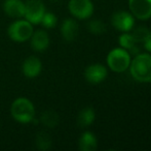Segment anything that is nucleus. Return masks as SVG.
I'll list each match as a JSON object with an SVG mask.
<instances>
[{
  "label": "nucleus",
  "instance_id": "23",
  "mask_svg": "<svg viewBox=\"0 0 151 151\" xmlns=\"http://www.w3.org/2000/svg\"><path fill=\"white\" fill-rule=\"evenodd\" d=\"M52 2H59V1H61V0H50Z\"/></svg>",
  "mask_w": 151,
  "mask_h": 151
},
{
  "label": "nucleus",
  "instance_id": "19",
  "mask_svg": "<svg viewBox=\"0 0 151 151\" xmlns=\"http://www.w3.org/2000/svg\"><path fill=\"white\" fill-rule=\"evenodd\" d=\"M88 29L93 34L100 35L106 31V25L103 21L98 20V19H93V20H91L90 22H88Z\"/></svg>",
  "mask_w": 151,
  "mask_h": 151
},
{
  "label": "nucleus",
  "instance_id": "16",
  "mask_svg": "<svg viewBox=\"0 0 151 151\" xmlns=\"http://www.w3.org/2000/svg\"><path fill=\"white\" fill-rule=\"evenodd\" d=\"M39 121L48 128H55L60 122V117H59V114L54 110H45L40 115Z\"/></svg>",
  "mask_w": 151,
  "mask_h": 151
},
{
  "label": "nucleus",
  "instance_id": "11",
  "mask_svg": "<svg viewBox=\"0 0 151 151\" xmlns=\"http://www.w3.org/2000/svg\"><path fill=\"white\" fill-rule=\"evenodd\" d=\"M30 46L36 52H43L50 46V36L47 32L42 29L33 31L30 37Z\"/></svg>",
  "mask_w": 151,
  "mask_h": 151
},
{
  "label": "nucleus",
  "instance_id": "14",
  "mask_svg": "<svg viewBox=\"0 0 151 151\" xmlns=\"http://www.w3.org/2000/svg\"><path fill=\"white\" fill-rule=\"evenodd\" d=\"M98 147V140L91 131H84L78 140V148L81 151H95Z\"/></svg>",
  "mask_w": 151,
  "mask_h": 151
},
{
  "label": "nucleus",
  "instance_id": "6",
  "mask_svg": "<svg viewBox=\"0 0 151 151\" xmlns=\"http://www.w3.org/2000/svg\"><path fill=\"white\" fill-rule=\"evenodd\" d=\"M45 12V5L41 0H27L25 2L24 18L32 25L40 24Z\"/></svg>",
  "mask_w": 151,
  "mask_h": 151
},
{
  "label": "nucleus",
  "instance_id": "5",
  "mask_svg": "<svg viewBox=\"0 0 151 151\" xmlns=\"http://www.w3.org/2000/svg\"><path fill=\"white\" fill-rule=\"evenodd\" d=\"M68 9L75 19L86 20L93 16V3L91 0H70Z\"/></svg>",
  "mask_w": 151,
  "mask_h": 151
},
{
  "label": "nucleus",
  "instance_id": "22",
  "mask_svg": "<svg viewBox=\"0 0 151 151\" xmlns=\"http://www.w3.org/2000/svg\"><path fill=\"white\" fill-rule=\"evenodd\" d=\"M143 44H144V48H145V50L147 51V52L151 53V30H149L147 37H146V39L144 40Z\"/></svg>",
  "mask_w": 151,
  "mask_h": 151
},
{
  "label": "nucleus",
  "instance_id": "18",
  "mask_svg": "<svg viewBox=\"0 0 151 151\" xmlns=\"http://www.w3.org/2000/svg\"><path fill=\"white\" fill-rule=\"evenodd\" d=\"M118 42H119L120 48L124 49L127 51H129L133 47H135L138 44L135 39H134L132 33L129 32H123L122 34L118 37Z\"/></svg>",
  "mask_w": 151,
  "mask_h": 151
},
{
  "label": "nucleus",
  "instance_id": "15",
  "mask_svg": "<svg viewBox=\"0 0 151 151\" xmlns=\"http://www.w3.org/2000/svg\"><path fill=\"white\" fill-rule=\"evenodd\" d=\"M96 119V112L91 107H86L78 113L77 124L81 128L88 127L93 123Z\"/></svg>",
  "mask_w": 151,
  "mask_h": 151
},
{
  "label": "nucleus",
  "instance_id": "1",
  "mask_svg": "<svg viewBox=\"0 0 151 151\" xmlns=\"http://www.w3.org/2000/svg\"><path fill=\"white\" fill-rule=\"evenodd\" d=\"M129 69L134 80L140 83H151V54H137L131 61Z\"/></svg>",
  "mask_w": 151,
  "mask_h": 151
},
{
  "label": "nucleus",
  "instance_id": "9",
  "mask_svg": "<svg viewBox=\"0 0 151 151\" xmlns=\"http://www.w3.org/2000/svg\"><path fill=\"white\" fill-rule=\"evenodd\" d=\"M108 75L106 66L100 63L91 64L84 71V78L91 84H99L103 82Z\"/></svg>",
  "mask_w": 151,
  "mask_h": 151
},
{
  "label": "nucleus",
  "instance_id": "21",
  "mask_svg": "<svg viewBox=\"0 0 151 151\" xmlns=\"http://www.w3.org/2000/svg\"><path fill=\"white\" fill-rule=\"evenodd\" d=\"M132 30H133L132 31V35H133L134 39H135L138 44H140V42L143 44L144 40L147 37L148 32H149V29L146 26H138L137 28H135V29L133 28Z\"/></svg>",
  "mask_w": 151,
  "mask_h": 151
},
{
  "label": "nucleus",
  "instance_id": "17",
  "mask_svg": "<svg viewBox=\"0 0 151 151\" xmlns=\"http://www.w3.org/2000/svg\"><path fill=\"white\" fill-rule=\"evenodd\" d=\"M52 138L46 131H39L35 137V145L38 150L47 151L52 148Z\"/></svg>",
  "mask_w": 151,
  "mask_h": 151
},
{
  "label": "nucleus",
  "instance_id": "10",
  "mask_svg": "<svg viewBox=\"0 0 151 151\" xmlns=\"http://www.w3.org/2000/svg\"><path fill=\"white\" fill-rule=\"evenodd\" d=\"M42 71V63L40 59L36 56H30L23 62L22 71L23 75L28 79H34L40 75Z\"/></svg>",
  "mask_w": 151,
  "mask_h": 151
},
{
  "label": "nucleus",
  "instance_id": "8",
  "mask_svg": "<svg viewBox=\"0 0 151 151\" xmlns=\"http://www.w3.org/2000/svg\"><path fill=\"white\" fill-rule=\"evenodd\" d=\"M129 8L135 19L144 21L151 18V0H129Z\"/></svg>",
  "mask_w": 151,
  "mask_h": 151
},
{
  "label": "nucleus",
  "instance_id": "13",
  "mask_svg": "<svg viewBox=\"0 0 151 151\" xmlns=\"http://www.w3.org/2000/svg\"><path fill=\"white\" fill-rule=\"evenodd\" d=\"M79 27L74 19L67 18L61 24V34L66 42H72L78 35Z\"/></svg>",
  "mask_w": 151,
  "mask_h": 151
},
{
  "label": "nucleus",
  "instance_id": "7",
  "mask_svg": "<svg viewBox=\"0 0 151 151\" xmlns=\"http://www.w3.org/2000/svg\"><path fill=\"white\" fill-rule=\"evenodd\" d=\"M111 23L116 30L121 32H129L135 26V17L129 12L118 10L112 15Z\"/></svg>",
  "mask_w": 151,
  "mask_h": 151
},
{
  "label": "nucleus",
  "instance_id": "12",
  "mask_svg": "<svg viewBox=\"0 0 151 151\" xmlns=\"http://www.w3.org/2000/svg\"><path fill=\"white\" fill-rule=\"evenodd\" d=\"M3 10L10 18L22 19L25 14V2L22 0H5L3 2Z\"/></svg>",
  "mask_w": 151,
  "mask_h": 151
},
{
  "label": "nucleus",
  "instance_id": "2",
  "mask_svg": "<svg viewBox=\"0 0 151 151\" xmlns=\"http://www.w3.org/2000/svg\"><path fill=\"white\" fill-rule=\"evenodd\" d=\"M10 114L19 123H30L35 118V107L33 103L26 97H18L12 104Z\"/></svg>",
  "mask_w": 151,
  "mask_h": 151
},
{
  "label": "nucleus",
  "instance_id": "20",
  "mask_svg": "<svg viewBox=\"0 0 151 151\" xmlns=\"http://www.w3.org/2000/svg\"><path fill=\"white\" fill-rule=\"evenodd\" d=\"M58 23V19H57L56 15L52 14V12H45L41 19V22L40 24L46 29H52V28H55Z\"/></svg>",
  "mask_w": 151,
  "mask_h": 151
},
{
  "label": "nucleus",
  "instance_id": "3",
  "mask_svg": "<svg viewBox=\"0 0 151 151\" xmlns=\"http://www.w3.org/2000/svg\"><path fill=\"white\" fill-rule=\"evenodd\" d=\"M131 54L122 48H115L107 55V65L114 73H123L131 64Z\"/></svg>",
  "mask_w": 151,
  "mask_h": 151
},
{
  "label": "nucleus",
  "instance_id": "4",
  "mask_svg": "<svg viewBox=\"0 0 151 151\" xmlns=\"http://www.w3.org/2000/svg\"><path fill=\"white\" fill-rule=\"evenodd\" d=\"M33 25L25 19L21 20L18 19L8 26L7 34L12 40L16 42H24L30 39L33 33Z\"/></svg>",
  "mask_w": 151,
  "mask_h": 151
}]
</instances>
